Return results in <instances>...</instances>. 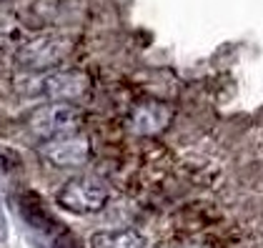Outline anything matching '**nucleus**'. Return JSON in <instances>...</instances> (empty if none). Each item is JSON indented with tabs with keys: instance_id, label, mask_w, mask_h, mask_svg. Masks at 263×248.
Here are the masks:
<instances>
[{
	"instance_id": "10",
	"label": "nucleus",
	"mask_w": 263,
	"mask_h": 248,
	"mask_svg": "<svg viewBox=\"0 0 263 248\" xmlns=\"http://www.w3.org/2000/svg\"><path fill=\"white\" fill-rule=\"evenodd\" d=\"M55 243H58V248H78V243L70 238V233H65L63 231V236L61 238H55Z\"/></svg>"
},
{
	"instance_id": "1",
	"label": "nucleus",
	"mask_w": 263,
	"mask_h": 248,
	"mask_svg": "<svg viewBox=\"0 0 263 248\" xmlns=\"http://www.w3.org/2000/svg\"><path fill=\"white\" fill-rule=\"evenodd\" d=\"M55 201L70 213H96L108 203V188L93 176H78L63 183Z\"/></svg>"
},
{
	"instance_id": "2",
	"label": "nucleus",
	"mask_w": 263,
	"mask_h": 248,
	"mask_svg": "<svg viewBox=\"0 0 263 248\" xmlns=\"http://www.w3.org/2000/svg\"><path fill=\"white\" fill-rule=\"evenodd\" d=\"M78 123H81V113L76 110V105L68 103H48L30 116V130L45 143L70 136L78 128Z\"/></svg>"
},
{
	"instance_id": "7",
	"label": "nucleus",
	"mask_w": 263,
	"mask_h": 248,
	"mask_svg": "<svg viewBox=\"0 0 263 248\" xmlns=\"http://www.w3.org/2000/svg\"><path fill=\"white\" fill-rule=\"evenodd\" d=\"M21 213L23 218L33 228H38V231H45V233H55L58 231L55 221L50 218V213L45 211V206L41 203V198L35 193H23L21 196Z\"/></svg>"
},
{
	"instance_id": "9",
	"label": "nucleus",
	"mask_w": 263,
	"mask_h": 248,
	"mask_svg": "<svg viewBox=\"0 0 263 248\" xmlns=\"http://www.w3.org/2000/svg\"><path fill=\"white\" fill-rule=\"evenodd\" d=\"M25 30L15 21H0V45L3 48H13V45H25Z\"/></svg>"
},
{
	"instance_id": "3",
	"label": "nucleus",
	"mask_w": 263,
	"mask_h": 248,
	"mask_svg": "<svg viewBox=\"0 0 263 248\" xmlns=\"http://www.w3.org/2000/svg\"><path fill=\"white\" fill-rule=\"evenodd\" d=\"M73 50V41L65 35H45L28 41L18 53V61L28 68H50L63 63Z\"/></svg>"
},
{
	"instance_id": "5",
	"label": "nucleus",
	"mask_w": 263,
	"mask_h": 248,
	"mask_svg": "<svg viewBox=\"0 0 263 248\" xmlns=\"http://www.w3.org/2000/svg\"><path fill=\"white\" fill-rule=\"evenodd\" d=\"M43 156L50 163L61 165V168H73V165L88 163L90 158V143L88 138H58V141H48L43 145Z\"/></svg>"
},
{
	"instance_id": "6",
	"label": "nucleus",
	"mask_w": 263,
	"mask_h": 248,
	"mask_svg": "<svg viewBox=\"0 0 263 248\" xmlns=\"http://www.w3.org/2000/svg\"><path fill=\"white\" fill-rule=\"evenodd\" d=\"M171 108L163 103H141L133 113H130V130L138 133V136H156L168 128L171 123Z\"/></svg>"
},
{
	"instance_id": "4",
	"label": "nucleus",
	"mask_w": 263,
	"mask_h": 248,
	"mask_svg": "<svg viewBox=\"0 0 263 248\" xmlns=\"http://www.w3.org/2000/svg\"><path fill=\"white\" fill-rule=\"evenodd\" d=\"M41 93L53 103H73L83 101L90 93V78L81 70H55L41 81Z\"/></svg>"
},
{
	"instance_id": "8",
	"label": "nucleus",
	"mask_w": 263,
	"mask_h": 248,
	"mask_svg": "<svg viewBox=\"0 0 263 248\" xmlns=\"http://www.w3.org/2000/svg\"><path fill=\"white\" fill-rule=\"evenodd\" d=\"M90 248H143L141 233L123 228V231H101L93 233Z\"/></svg>"
}]
</instances>
